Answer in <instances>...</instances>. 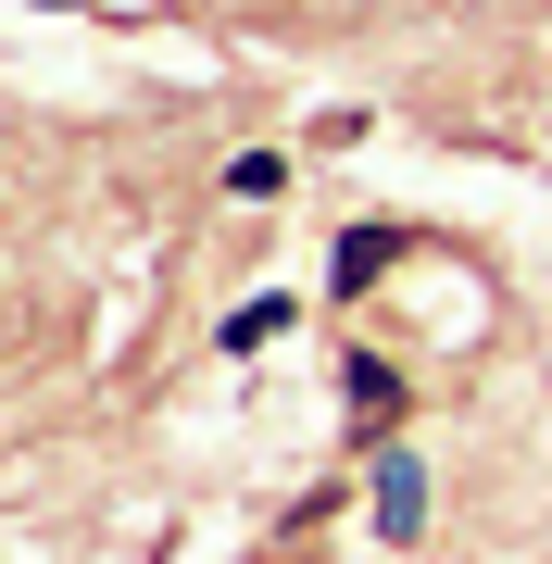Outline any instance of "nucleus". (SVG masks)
Listing matches in <instances>:
<instances>
[{"mask_svg":"<svg viewBox=\"0 0 552 564\" xmlns=\"http://www.w3.org/2000/svg\"><path fill=\"white\" fill-rule=\"evenodd\" d=\"M226 188H239V202H277V188H289V163H277V151H251V163H226Z\"/></svg>","mask_w":552,"mask_h":564,"instance_id":"20e7f679","label":"nucleus"},{"mask_svg":"<svg viewBox=\"0 0 552 564\" xmlns=\"http://www.w3.org/2000/svg\"><path fill=\"white\" fill-rule=\"evenodd\" d=\"M277 326H289V289H264V302H239V314H226V351H264Z\"/></svg>","mask_w":552,"mask_h":564,"instance_id":"7ed1b4c3","label":"nucleus"},{"mask_svg":"<svg viewBox=\"0 0 552 564\" xmlns=\"http://www.w3.org/2000/svg\"><path fill=\"white\" fill-rule=\"evenodd\" d=\"M377 527H389V540H414V527H427V464H414L402 440L377 452Z\"/></svg>","mask_w":552,"mask_h":564,"instance_id":"f257e3e1","label":"nucleus"},{"mask_svg":"<svg viewBox=\"0 0 552 564\" xmlns=\"http://www.w3.org/2000/svg\"><path fill=\"white\" fill-rule=\"evenodd\" d=\"M389 251H402L389 226H351V251L327 263V289H339V302H351V289H377V276H389Z\"/></svg>","mask_w":552,"mask_h":564,"instance_id":"f03ea898","label":"nucleus"}]
</instances>
